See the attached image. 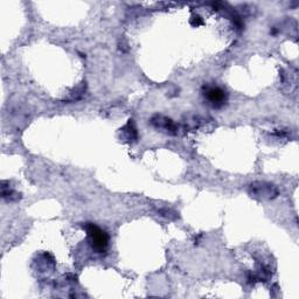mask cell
<instances>
[{"label": "cell", "mask_w": 299, "mask_h": 299, "mask_svg": "<svg viewBox=\"0 0 299 299\" xmlns=\"http://www.w3.org/2000/svg\"><path fill=\"white\" fill-rule=\"evenodd\" d=\"M87 230H88V235L93 243V247L100 253H103L106 249L107 243H109V237H107L105 231L100 229L99 227L94 226V224H88Z\"/></svg>", "instance_id": "obj_1"}, {"label": "cell", "mask_w": 299, "mask_h": 299, "mask_svg": "<svg viewBox=\"0 0 299 299\" xmlns=\"http://www.w3.org/2000/svg\"><path fill=\"white\" fill-rule=\"evenodd\" d=\"M207 97L210 102L220 104L224 100V92L220 88H210L207 92Z\"/></svg>", "instance_id": "obj_2"}]
</instances>
